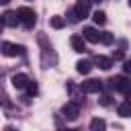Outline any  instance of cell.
<instances>
[{
	"label": "cell",
	"instance_id": "obj_11",
	"mask_svg": "<svg viewBox=\"0 0 131 131\" xmlns=\"http://www.w3.org/2000/svg\"><path fill=\"white\" fill-rule=\"evenodd\" d=\"M90 131H106V121L100 117H94L90 121Z\"/></svg>",
	"mask_w": 131,
	"mask_h": 131
},
{
	"label": "cell",
	"instance_id": "obj_8",
	"mask_svg": "<svg viewBox=\"0 0 131 131\" xmlns=\"http://www.w3.org/2000/svg\"><path fill=\"white\" fill-rule=\"evenodd\" d=\"M70 45H72V49L78 51V53H84V51H86V41L82 39V35H72V37H70Z\"/></svg>",
	"mask_w": 131,
	"mask_h": 131
},
{
	"label": "cell",
	"instance_id": "obj_12",
	"mask_svg": "<svg viewBox=\"0 0 131 131\" xmlns=\"http://www.w3.org/2000/svg\"><path fill=\"white\" fill-rule=\"evenodd\" d=\"M96 66H98L100 70H111V68H113V59H111V57H104V55H98V57H96Z\"/></svg>",
	"mask_w": 131,
	"mask_h": 131
},
{
	"label": "cell",
	"instance_id": "obj_17",
	"mask_svg": "<svg viewBox=\"0 0 131 131\" xmlns=\"http://www.w3.org/2000/svg\"><path fill=\"white\" fill-rule=\"evenodd\" d=\"M100 43H102V45H111V43H113V33H108V31L100 33Z\"/></svg>",
	"mask_w": 131,
	"mask_h": 131
},
{
	"label": "cell",
	"instance_id": "obj_1",
	"mask_svg": "<svg viewBox=\"0 0 131 131\" xmlns=\"http://www.w3.org/2000/svg\"><path fill=\"white\" fill-rule=\"evenodd\" d=\"M16 16H18V23L25 25V29H33L35 23H37V14H35V10L29 8V6H20V8L16 10Z\"/></svg>",
	"mask_w": 131,
	"mask_h": 131
},
{
	"label": "cell",
	"instance_id": "obj_5",
	"mask_svg": "<svg viewBox=\"0 0 131 131\" xmlns=\"http://www.w3.org/2000/svg\"><path fill=\"white\" fill-rule=\"evenodd\" d=\"M61 113H63V117H66V119L74 121V119H78V115H80V104H78L76 100L66 102V104H63V108H61Z\"/></svg>",
	"mask_w": 131,
	"mask_h": 131
},
{
	"label": "cell",
	"instance_id": "obj_20",
	"mask_svg": "<svg viewBox=\"0 0 131 131\" xmlns=\"http://www.w3.org/2000/svg\"><path fill=\"white\" fill-rule=\"evenodd\" d=\"M123 70H125V74H129V76H131V59H127V61L123 63Z\"/></svg>",
	"mask_w": 131,
	"mask_h": 131
},
{
	"label": "cell",
	"instance_id": "obj_3",
	"mask_svg": "<svg viewBox=\"0 0 131 131\" xmlns=\"http://www.w3.org/2000/svg\"><path fill=\"white\" fill-rule=\"evenodd\" d=\"M108 82H111V86H113L117 92L127 94V92L131 90V82H129V78H125V76H115V78H111Z\"/></svg>",
	"mask_w": 131,
	"mask_h": 131
},
{
	"label": "cell",
	"instance_id": "obj_18",
	"mask_svg": "<svg viewBox=\"0 0 131 131\" xmlns=\"http://www.w3.org/2000/svg\"><path fill=\"white\" fill-rule=\"evenodd\" d=\"M27 92H29V94H37V84H35L33 80H29V84H27Z\"/></svg>",
	"mask_w": 131,
	"mask_h": 131
},
{
	"label": "cell",
	"instance_id": "obj_22",
	"mask_svg": "<svg viewBox=\"0 0 131 131\" xmlns=\"http://www.w3.org/2000/svg\"><path fill=\"white\" fill-rule=\"evenodd\" d=\"M59 131H72V129H59Z\"/></svg>",
	"mask_w": 131,
	"mask_h": 131
},
{
	"label": "cell",
	"instance_id": "obj_9",
	"mask_svg": "<svg viewBox=\"0 0 131 131\" xmlns=\"http://www.w3.org/2000/svg\"><path fill=\"white\" fill-rule=\"evenodd\" d=\"M29 76L27 74H14L12 78H10V82H12V86L16 88V90H23V88H27V84H29Z\"/></svg>",
	"mask_w": 131,
	"mask_h": 131
},
{
	"label": "cell",
	"instance_id": "obj_24",
	"mask_svg": "<svg viewBox=\"0 0 131 131\" xmlns=\"http://www.w3.org/2000/svg\"><path fill=\"white\" fill-rule=\"evenodd\" d=\"M129 6H131V2H129Z\"/></svg>",
	"mask_w": 131,
	"mask_h": 131
},
{
	"label": "cell",
	"instance_id": "obj_15",
	"mask_svg": "<svg viewBox=\"0 0 131 131\" xmlns=\"http://www.w3.org/2000/svg\"><path fill=\"white\" fill-rule=\"evenodd\" d=\"M49 25H51L53 29H63V27H66V20H63L61 16H51Z\"/></svg>",
	"mask_w": 131,
	"mask_h": 131
},
{
	"label": "cell",
	"instance_id": "obj_2",
	"mask_svg": "<svg viewBox=\"0 0 131 131\" xmlns=\"http://www.w3.org/2000/svg\"><path fill=\"white\" fill-rule=\"evenodd\" d=\"M0 51H2V55H6V57H16V55H20V53L25 51V47H23V45H16V43H10V41H4V43L0 45Z\"/></svg>",
	"mask_w": 131,
	"mask_h": 131
},
{
	"label": "cell",
	"instance_id": "obj_14",
	"mask_svg": "<svg viewBox=\"0 0 131 131\" xmlns=\"http://www.w3.org/2000/svg\"><path fill=\"white\" fill-rule=\"evenodd\" d=\"M117 113H119L121 117H131V102H123V104H119Z\"/></svg>",
	"mask_w": 131,
	"mask_h": 131
},
{
	"label": "cell",
	"instance_id": "obj_13",
	"mask_svg": "<svg viewBox=\"0 0 131 131\" xmlns=\"http://www.w3.org/2000/svg\"><path fill=\"white\" fill-rule=\"evenodd\" d=\"M76 70H78L80 74H90V72H92V63H90L88 59H80V61L76 63Z\"/></svg>",
	"mask_w": 131,
	"mask_h": 131
},
{
	"label": "cell",
	"instance_id": "obj_10",
	"mask_svg": "<svg viewBox=\"0 0 131 131\" xmlns=\"http://www.w3.org/2000/svg\"><path fill=\"white\" fill-rule=\"evenodd\" d=\"M2 20H4V27H10V29H16V25H18V16L14 10H6L2 14Z\"/></svg>",
	"mask_w": 131,
	"mask_h": 131
},
{
	"label": "cell",
	"instance_id": "obj_21",
	"mask_svg": "<svg viewBox=\"0 0 131 131\" xmlns=\"http://www.w3.org/2000/svg\"><path fill=\"white\" fill-rule=\"evenodd\" d=\"M2 29H4V20H2V16H0V33H2Z\"/></svg>",
	"mask_w": 131,
	"mask_h": 131
},
{
	"label": "cell",
	"instance_id": "obj_7",
	"mask_svg": "<svg viewBox=\"0 0 131 131\" xmlns=\"http://www.w3.org/2000/svg\"><path fill=\"white\" fill-rule=\"evenodd\" d=\"M82 39H84V41H90V43H100V33H98L94 27H84Z\"/></svg>",
	"mask_w": 131,
	"mask_h": 131
},
{
	"label": "cell",
	"instance_id": "obj_19",
	"mask_svg": "<svg viewBox=\"0 0 131 131\" xmlns=\"http://www.w3.org/2000/svg\"><path fill=\"white\" fill-rule=\"evenodd\" d=\"M98 102H100V104H102V106H108V104H111V96H108V94H102V96H100V100H98Z\"/></svg>",
	"mask_w": 131,
	"mask_h": 131
},
{
	"label": "cell",
	"instance_id": "obj_4",
	"mask_svg": "<svg viewBox=\"0 0 131 131\" xmlns=\"http://www.w3.org/2000/svg\"><path fill=\"white\" fill-rule=\"evenodd\" d=\"M72 12H74L76 20H82V18H86V16H88V12H90V2H86V0H80V2H76V6L72 8Z\"/></svg>",
	"mask_w": 131,
	"mask_h": 131
},
{
	"label": "cell",
	"instance_id": "obj_6",
	"mask_svg": "<svg viewBox=\"0 0 131 131\" xmlns=\"http://www.w3.org/2000/svg\"><path fill=\"white\" fill-rule=\"evenodd\" d=\"M100 88H102V82L100 80H86L80 86V90L84 94H96V92H100Z\"/></svg>",
	"mask_w": 131,
	"mask_h": 131
},
{
	"label": "cell",
	"instance_id": "obj_23",
	"mask_svg": "<svg viewBox=\"0 0 131 131\" xmlns=\"http://www.w3.org/2000/svg\"><path fill=\"white\" fill-rule=\"evenodd\" d=\"M72 131H82V129H72Z\"/></svg>",
	"mask_w": 131,
	"mask_h": 131
},
{
	"label": "cell",
	"instance_id": "obj_16",
	"mask_svg": "<svg viewBox=\"0 0 131 131\" xmlns=\"http://www.w3.org/2000/svg\"><path fill=\"white\" fill-rule=\"evenodd\" d=\"M92 18H94L96 25H104V23H106V14H104L102 10H96V12L92 14Z\"/></svg>",
	"mask_w": 131,
	"mask_h": 131
}]
</instances>
